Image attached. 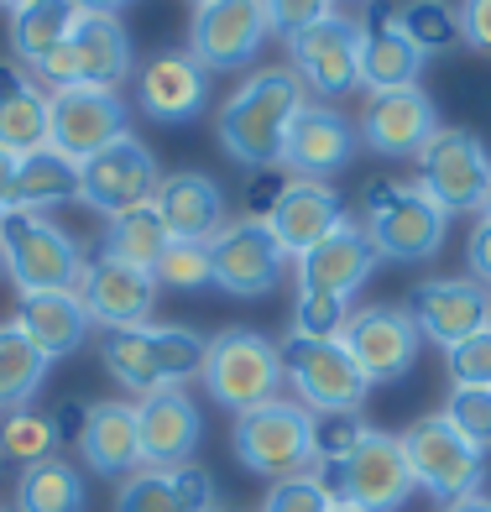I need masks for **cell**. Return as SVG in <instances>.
Wrapping results in <instances>:
<instances>
[{
  "instance_id": "1",
  "label": "cell",
  "mask_w": 491,
  "mask_h": 512,
  "mask_svg": "<svg viewBox=\"0 0 491 512\" xmlns=\"http://www.w3.org/2000/svg\"><path fill=\"white\" fill-rule=\"evenodd\" d=\"M303 105H309V89H303L293 68H256V74H246L236 95L215 110V136L251 173L283 168L288 126Z\"/></svg>"
},
{
  "instance_id": "2",
  "label": "cell",
  "mask_w": 491,
  "mask_h": 512,
  "mask_svg": "<svg viewBox=\"0 0 491 512\" xmlns=\"http://www.w3.org/2000/svg\"><path fill=\"white\" fill-rule=\"evenodd\" d=\"M209 340L183 330V324H136V330H105L100 361L115 382L136 398H152L162 387H183L189 377H204Z\"/></svg>"
},
{
  "instance_id": "3",
  "label": "cell",
  "mask_w": 491,
  "mask_h": 512,
  "mask_svg": "<svg viewBox=\"0 0 491 512\" xmlns=\"http://www.w3.org/2000/svg\"><path fill=\"white\" fill-rule=\"evenodd\" d=\"M0 272H11L21 293H79L89 262L48 215L0 209Z\"/></svg>"
},
{
  "instance_id": "4",
  "label": "cell",
  "mask_w": 491,
  "mask_h": 512,
  "mask_svg": "<svg viewBox=\"0 0 491 512\" xmlns=\"http://www.w3.org/2000/svg\"><path fill=\"white\" fill-rule=\"evenodd\" d=\"M283 382H288V371H283V351L267 340V335H256V330H220L215 340H209V351H204V387H209V398H215L220 408L230 413H251V408H262V403H277L283 398Z\"/></svg>"
},
{
  "instance_id": "5",
  "label": "cell",
  "mask_w": 491,
  "mask_h": 512,
  "mask_svg": "<svg viewBox=\"0 0 491 512\" xmlns=\"http://www.w3.org/2000/svg\"><path fill=\"white\" fill-rule=\"evenodd\" d=\"M450 215L418 183H366V241L382 262H434Z\"/></svg>"
},
{
  "instance_id": "6",
  "label": "cell",
  "mask_w": 491,
  "mask_h": 512,
  "mask_svg": "<svg viewBox=\"0 0 491 512\" xmlns=\"http://www.w3.org/2000/svg\"><path fill=\"white\" fill-rule=\"evenodd\" d=\"M230 450H236V460L251 476H267V481L303 476L314 471V413L293 398L262 403L236 418Z\"/></svg>"
},
{
  "instance_id": "7",
  "label": "cell",
  "mask_w": 491,
  "mask_h": 512,
  "mask_svg": "<svg viewBox=\"0 0 491 512\" xmlns=\"http://www.w3.org/2000/svg\"><path fill=\"white\" fill-rule=\"evenodd\" d=\"M413 162H418V189H424L444 215H486L491 152L476 131L439 126Z\"/></svg>"
},
{
  "instance_id": "8",
  "label": "cell",
  "mask_w": 491,
  "mask_h": 512,
  "mask_svg": "<svg viewBox=\"0 0 491 512\" xmlns=\"http://www.w3.org/2000/svg\"><path fill=\"white\" fill-rule=\"evenodd\" d=\"M403 445V460L413 471V486H424L434 502H460V497H476L481 492V476H486V450H476L444 413L418 418L408 434H397Z\"/></svg>"
},
{
  "instance_id": "9",
  "label": "cell",
  "mask_w": 491,
  "mask_h": 512,
  "mask_svg": "<svg viewBox=\"0 0 491 512\" xmlns=\"http://www.w3.org/2000/svg\"><path fill=\"white\" fill-rule=\"evenodd\" d=\"M277 351H283V371H288V382L298 392V403L314 418L361 413L371 382L361 377V366L350 361L345 340H298V335H288Z\"/></svg>"
},
{
  "instance_id": "10",
  "label": "cell",
  "mask_w": 491,
  "mask_h": 512,
  "mask_svg": "<svg viewBox=\"0 0 491 512\" xmlns=\"http://www.w3.org/2000/svg\"><path fill=\"white\" fill-rule=\"evenodd\" d=\"M32 74L53 89H115L121 79H131V37L121 16H84L74 37Z\"/></svg>"
},
{
  "instance_id": "11",
  "label": "cell",
  "mask_w": 491,
  "mask_h": 512,
  "mask_svg": "<svg viewBox=\"0 0 491 512\" xmlns=\"http://www.w3.org/2000/svg\"><path fill=\"white\" fill-rule=\"evenodd\" d=\"M319 476L330 481V492L345 507H361V512H397L413 497V471L403 460V445H397V434L382 429H371L335 471H319Z\"/></svg>"
},
{
  "instance_id": "12",
  "label": "cell",
  "mask_w": 491,
  "mask_h": 512,
  "mask_svg": "<svg viewBox=\"0 0 491 512\" xmlns=\"http://www.w3.org/2000/svg\"><path fill=\"white\" fill-rule=\"evenodd\" d=\"M157 183H162V168L147 152V142H136V136H121V142H110L79 162V199L89 209H100L105 220L152 204Z\"/></svg>"
},
{
  "instance_id": "13",
  "label": "cell",
  "mask_w": 491,
  "mask_h": 512,
  "mask_svg": "<svg viewBox=\"0 0 491 512\" xmlns=\"http://www.w3.org/2000/svg\"><path fill=\"white\" fill-rule=\"evenodd\" d=\"M131 136V105L121 89H53L48 95V147L63 157H95L100 147Z\"/></svg>"
},
{
  "instance_id": "14",
  "label": "cell",
  "mask_w": 491,
  "mask_h": 512,
  "mask_svg": "<svg viewBox=\"0 0 491 512\" xmlns=\"http://www.w3.org/2000/svg\"><path fill=\"white\" fill-rule=\"evenodd\" d=\"M209 272H215V288L230 298H267L288 272V251L272 241L267 220L241 215L209 241Z\"/></svg>"
},
{
  "instance_id": "15",
  "label": "cell",
  "mask_w": 491,
  "mask_h": 512,
  "mask_svg": "<svg viewBox=\"0 0 491 512\" xmlns=\"http://www.w3.org/2000/svg\"><path fill=\"white\" fill-rule=\"evenodd\" d=\"M345 351L350 361L361 366V377L371 387H392L403 382L413 361H418V345H424V335H418V324L408 309H392V304H377V309H350L345 319Z\"/></svg>"
},
{
  "instance_id": "16",
  "label": "cell",
  "mask_w": 491,
  "mask_h": 512,
  "mask_svg": "<svg viewBox=\"0 0 491 512\" xmlns=\"http://www.w3.org/2000/svg\"><path fill=\"white\" fill-rule=\"evenodd\" d=\"M288 58H293L288 68L303 79V89H314L324 105L361 89V32L345 16H324L309 32H298L288 42Z\"/></svg>"
},
{
  "instance_id": "17",
  "label": "cell",
  "mask_w": 491,
  "mask_h": 512,
  "mask_svg": "<svg viewBox=\"0 0 491 512\" xmlns=\"http://www.w3.org/2000/svg\"><path fill=\"white\" fill-rule=\"evenodd\" d=\"M262 0H199L189 21V53L204 68H246L267 42Z\"/></svg>"
},
{
  "instance_id": "18",
  "label": "cell",
  "mask_w": 491,
  "mask_h": 512,
  "mask_svg": "<svg viewBox=\"0 0 491 512\" xmlns=\"http://www.w3.org/2000/svg\"><path fill=\"white\" fill-rule=\"evenodd\" d=\"M408 314L418 335L450 351L491 324V288H481L476 277H424L408 293Z\"/></svg>"
},
{
  "instance_id": "19",
  "label": "cell",
  "mask_w": 491,
  "mask_h": 512,
  "mask_svg": "<svg viewBox=\"0 0 491 512\" xmlns=\"http://www.w3.org/2000/svg\"><path fill=\"white\" fill-rule=\"evenodd\" d=\"M136 105L147 110V121L157 126H183L204 115L209 105V68L189 48H168L152 53L136 68Z\"/></svg>"
},
{
  "instance_id": "20",
  "label": "cell",
  "mask_w": 491,
  "mask_h": 512,
  "mask_svg": "<svg viewBox=\"0 0 491 512\" xmlns=\"http://www.w3.org/2000/svg\"><path fill=\"white\" fill-rule=\"evenodd\" d=\"M136 434H142L147 471H178V465H194V450L204 439V418L183 387H162V392L136 403Z\"/></svg>"
},
{
  "instance_id": "21",
  "label": "cell",
  "mask_w": 491,
  "mask_h": 512,
  "mask_svg": "<svg viewBox=\"0 0 491 512\" xmlns=\"http://www.w3.org/2000/svg\"><path fill=\"white\" fill-rule=\"evenodd\" d=\"M361 152V131L345 121L335 105L309 100L293 126H288V147H283V168H293L298 178H319L330 183V173L350 168V157Z\"/></svg>"
},
{
  "instance_id": "22",
  "label": "cell",
  "mask_w": 491,
  "mask_h": 512,
  "mask_svg": "<svg viewBox=\"0 0 491 512\" xmlns=\"http://www.w3.org/2000/svg\"><path fill=\"white\" fill-rule=\"evenodd\" d=\"M361 147H371L377 157H418L424 142L439 131L434 100L418 84L408 89H387V95H371L361 110Z\"/></svg>"
},
{
  "instance_id": "23",
  "label": "cell",
  "mask_w": 491,
  "mask_h": 512,
  "mask_svg": "<svg viewBox=\"0 0 491 512\" xmlns=\"http://www.w3.org/2000/svg\"><path fill=\"white\" fill-rule=\"evenodd\" d=\"M340 225H345V199H340V189H330V183H319V178H288L283 199H277L272 215H267L272 241L288 256L314 251L319 241H330Z\"/></svg>"
},
{
  "instance_id": "24",
  "label": "cell",
  "mask_w": 491,
  "mask_h": 512,
  "mask_svg": "<svg viewBox=\"0 0 491 512\" xmlns=\"http://www.w3.org/2000/svg\"><path fill=\"white\" fill-rule=\"evenodd\" d=\"M361 32V89L387 95V89H408L424 74V53L397 32V6L371 0V11L356 21Z\"/></svg>"
},
{
  "instance_id": "25",
  "label": "cell",
  "mask_w": 491,
  "mask_h": 512,
  "mask_svg": "<svg viewBox=\"0 0 491 512\" xmlns=\"http://www.w3.org/2000/svg\"><path fill=\"white\" fill-rule=\"evenodd\" d=\"M84 309L95 324L105 330H136V324L152 319V304H157V277L152 272H136V267H121L110 256H95L84 272Z\"/></svg>"
},
{
  "instance_id": "26",
  "label": "cell",
  "mask_w": 491,
  "mask_h": 512,
  "mask_svg": "<svg viewBox=\"0 0 491 512\" xmlns=\"http://www.w3.org/2000/svg\"><path fill=\"white\" fill-rule=\"evenodd\" d=\"M377 246L366 241V230L361 225H340L330 241H319L314 251H303L298 256V288L303 293H330V298H350L371 272H377Z\"/></svg>"
},
{
  "instance_id": "27",
  "label": "cell",
  "mask_w": 491,
  "mask_h": 512,
  "mask_svg": "<svg viewBox=\"0 0 491 512\" xmlns=\"http://www.w3.org/2000/svg\"><path fill=\"white\" fill-rule=\"evenodd\" d=\"M115 512H220V486L204 465L178 471H131L115 492Z\"/></svg>"
},
{
  "instance_id": "28",
  "label": "cell",
  "mask_w": 491,
  "mask_h": 512,
  "mask_svg": "<svg viewBox=\"0 0 491 512\" xmlns=\"http://www.w3.org/2000/svg\"><path fill=\"white\" fill-rule=\"evenodd\" d=\"M157 215L173 241H215L230 225L225 215V189L209 173H168L157 183Z\"/></svg>"
},
{
  "instance_id": "29",
  "label": "cell",
  "mask_w": 491,
  "mask_h": 512,
  "mask_svg": "<svg viewBox=\"0 0 491 512\" xmlns=\"http://www.w3.org/2000/svg\"><path fill=\"white\" fill-rule=\"evenodd\" d=\"M79 455L95 476H131L142 471V434H136V403L105 398L89 403V424L79 439Z\"/></svg>"
},
{
  "instance_id": "30",
  "label": "cell",
  "mask_w": 491,
  "mask_h": 512,
  "mask_svg": "<svg viewBox=\"0 0 491 512\" xmlns=\"http://www.w3.org/2000/svg\"><path fill=\"white\" fill-rule=\"evenodd\" d=\"M16 324L37 340V351H48L58 361V356H74L89 340V324L95 319H89L79 293H21Z\"/></svg>"
},
{
  "instance_id": "31",
  "label": "cell",
  "mask_w": 491,
  "mask_h": 512,
  "mask_svg": "<svg viewBox=\"0 0 491 512\" xmlns=\"http://www.w3.org/2000/svg\"><path fill=\"white\" fill-rule=\"evenodd\" d=\"M0 147L16 157L48 147V95L21 63H0Z\"/></svg>"
},
{
  "instance_id": "32",
  "label": "cell",
  "mask_w": 491,
  "mask_h": 512,
  "mask_svg": "<svg viewBox=\"0 0 491 512\" xmlns=\"http://www.w3.org/2000/svg\"><path fill=\"white\" fill-rule=\"evenodd\" d=\"M84 21V11L74 6V0H32V6L11 11V53L16 63H48L68 37H74V27Z\"/></svg>"
},
{
  "instance_id": "33",
  "label": "cell",
  "mask_w": 491,
  "mask_h": 512,
  "mask_svg": "<svg viewBox=\"0 0 491 512\" xmlns=\"http://www.w3.org/2000/svg\"><path fill=\"white\" fill-rule=\"evenodd\" d=\"M48 366H53V356L37 351V340L16 319L0 324V418L16 408H32V398L48 382Z\"/></svg>"
},
{
  "instance_id": "34",
  "label": "cell",
  "mask_w": 491,
  "mask_h": 512,
  "mask_svg": "<svg viewBox=\"0 0 491 512\" xmlns=\"http://www.w3.org/2000/svg\"><path fill=\"white\" fill-rule=\"evenodd\" d=\"M79 199V162L63 157L53 147H37L16 162V189H11V209H53Z\"/></svg>"
},
{
  "instance_id": "35",
  "label": "cell",
  "mask_w": 491,
  "mask_h": 512,
  "mask_svg": "<svg viewBox=\"0 0 491 512\" xmlns=\"http://www.w3.org/2000/svg\"><path fill=\"white\" fill-rule=\"evenodd\" d=\"M89 492H84V476L79 465L68 460H37L16 476V502L11 512H84Z\"/></svg>"
},
{
  "instance_id": "36",
  "label": "cell",
  "mask_w": 491,
  "mask_h": 512,
  "mask_svg": "<svg viewBox=\"0 0 491 512\" xmlns=\"http://www.w3.org/2000/svg\"><path fill=\"white\" fill-rule=\"evenodd\" d=\"M168 225H162L157 215V204H142V209H131V215H115L105 225V236H100V256H110V262H121V267H136V272H152L157 267V256L168 251Z\"/></svg>"
},
{
  "instance_id": "37",
  "label": "cell",
  "mask_w": 491,
  "mask_h": 512,
  "mask_svg": "<svg viewBox=\"0 0 491 512\" xmlns=\"http://www.w3.org/2000/svg\"><path fill=\"white\" fill-rule=\"evenodd\" d=\"M397 32H403L418 53H450L460 42V6L450 0H403L397 6Z\"/></svg>"
},
{
  "instance_id": "38",
  "label": "cell",
  "mask_w": 491,
  "mask_h": 512,
  "mask_svg": "<svg viewBox=\"0 0 491 512\" xmlns=\"http://www.w3.org/2000/svg\"><path fill=\"white\" fill-rule=\"evenodd\" d=\"M58 450V434L48 424V413H32V408H16L0 418V460H16L21 471L37 460H53Z\"/></svg>"
},
{
  "instance_id": "39",
  "label": "cell",
  "mask_w": 491,
  "mask_h": 512,
  "mask_svg": "<svg viewBox=\"0 0 491 512\" xmlns=\"http://www.w3.org/2000/svg\"><path fill=\"white\" fill-rule=\"evenodd\" d=\"M152 277H157V288H178V293H194L204 283H215V272H209V241H168Z\"/></svg>"
},
{
  "instance_id": "40",
  "label": "cell",
  "mask_w": 491,
  "mask_h": 512,
  "mask_svg": "<svg viewBox=\"0 0 491 512\" xmlns=\"http://www.w3.org/2000/svg\"><path fill=\"white\" fill-rule=\"evenodd\" d=\"M350 319V298H330V293H303L293 298V335L298 340H340Z\"/></svg>"
},
{
  "instance_id": "41",
  "label": "cell",
  "mask_w": 491,
  "mask_h": 512,
  "mask_svg": "<svg viewBox=\"0 0 491 512\" xmlns=\"http://www.w3.org/2000/svg\"><path fill=\"white\" fill-rule=\"evenodd\" d=\"M366 434L371 429H366L361 413H324V418H314V465L319 471H335Z\"/></svg>"
},
{
  "instance_id": "42",
  "label": "cell",
  "mask_w": 491,
  "mask_h": 512,
  "mask_svg": "<svg viewBox=\"0 0 491 512\" xmlns=\"http://www.w3.org/2000/svg\"><path fill=\"white\" fill-rule=\"evenodd\" d=\"M335 502L340 497L330 492V481L319 471H303V476H288V481H272L262 512H330Z\"/></svg>"
},
{
  "instance_id": "43",
  "label": "cell",
  "mask_w": 491,
  "mask_h": 512,
  "mask_svg": "<svg viewBox=\"0 0 491 512\" xmlns=\"http://www.w3.org/2000/svg\"><path fill=\"white\" fill-rule=\"evenodd\" d=\"M444 418H450L476 450H491V387H455L450 403H444Z\"/></svg>"
},
{
  "instance_id": "44",
  "label": "cell",
  "mask_w": 491,
  "mask_h": 512,
  "mask_svg": "<svg viewBox=\"0 0 491 512\" xmlns=\"http://www.w3.org/2000/svg\"><path fill=\"white\" fill-rule=\"evenodd\" d=\"M450 382L455 387H491V324L471 340L450 345Z\"/></svg>"
},
{
  "instance_id": "45",
  "label": "cell",
  "mask_w": 491,
  "mask_h": 512,
  "mask_svg": "<svg viewBox=\"0 0 491 512\" xmlns=\"http://www.w3.org/2000/svg\"><path fill=\"white\" fill-rule=\"evenodd\" d=\"M262 6H267V27L283 42H293L298 32H309L314 21L335 16V0H262Z\"/></svg>"
},
{
  "instance_id": "46",
  "label": "cell",
  "mask_w": 491,
  "mask_h": 512,
  "mask_svg": "<svg viewBox=\"0 0 491 512\" xmlns=\"http://www.w3.org/2000/svg\"><path fill=\"white\" fill-rule=\"evenodd\" d=\"M460 42L491 58V0H460Z\"/></svg>"
},
{
  "instance_id": "47",
  "label": "cell",
  "mask_w": 491,
  "mask_h": 512,
  "mask_svg": "<svg viewBox=\"0 0 491 512\" xmlns=\"http://www.w3.org/2000/svg\"><path fill=\"white\" fill-rule=\"evenodd\" d=\"M288 189V173L283 168H262L256 173V189H251V204H246V220H267L272 215V204L283 199Z\"/></svg>"
},
{
  "instance_id": "48",
  "label": "cell",
  "mask_w": 491,
  "mask_h": 512,
  "mask_svg": "<svg viewBox=\"0 0 491 512\" xmlns=\"http://www.w3.org/2000/svg\"><path fill=\"white\" fill-rule=\"evenodd\" d=\"M48 424H53V434H58V445H79V439H84V424H89V403L63 398V403L48 413Z\"/></svg>"
},
{
  "instance_id": "49",
  "label": "cell",
  "mask_w": 491,
  "mask_h": 512,
  "mask_svg": "<svg viewBox=\"0 0 491 512\" xmlns=\"http://www.w3.org/2000/svg\"><path fill=\"white\" fill-rule=\"evenodd\" d=\"M465 262H471V277L481 288H491V215L476 220L471 241H465Z\"/></svg>"
},
{
  "instance_id": "50",
  "label": "cell",
  "mask_w": 491,
  "mask_h": 512,
  "mask_svg": "<svg viewBox=\"0 0 491 512\" xmlns=\"http://www.w3.org/2000/svg\"><path fill=\"white\" fill-rule=\"evenodd\" d=\"M16 152H6L0 147V209H11V189H16Z\"/></svg>"
},
{
  "instance_id": "51",
  "label": "cell",
  "mask_w": 491,
  "mask_h": 512,
  "mask_svg": "<svg viewBox=\"0 0 491 512\" xmlns=\"http://www.w3.org/2000/svg\"><path fill=\"white\" fill-rule=\"evenodd\" d=\"M74 6H79L84 16H121L126 6H136V0H74Z\"/></svg>"
},
{
  "instance_id": "52",
  "label": "cell",
  "mask_w": 491,
  "mask_h": 512,
  "mask_svg": "<svg viewBox=\"0 0 491 512\" xmlns=\"http://www.w3.org/2000/svg\"><path fill=\"white\" fill-rule=\"evenodd\" d=\"M444 512H491V497H460V502H450V507H444Z\"/></svg>"
},
{
  "instance_id": "53",
  "label": "cell",
  "mask_w": 491,
  "mask_h": 512,
  "mask_svg": "<svg viewBox=\"0 0 491 512\" xmlns=\"http://www.w3.org/2000/svg\"><path fill=\"white\" fill-rule=\"evenodd\" d=\"M0 6H6V11H21V6H32V0H0Z\"/></svg>"
},
{
  "instance_id": "54",
  "label": "cell",
  "mask_w": 491,
  "mask_h": 512,
  "mask_svg": "<svg viewBox=\"0 0 491 512\" xmlns=\"http://www.w3.org/2000/svg\"><path fill=\"white\" fill-rule=\"evenodd\" d=\"M330 512H361V507H345V502H335V507H330Z\"/></svg>"
},
{
  "instance_id": "55",
  "label": "cell",
  "mask_w": 491,
  "mask_h": 512,
  "mask_svg": "<svg viewBox=\"0 0 491 512\" xmlns=\"http://www.w3.org/2000/svg\"><path fill=\"white\" fill-rule=\"evenodd\" d=\"M486 215H491V194H486Z\"/></svg>"
},
{
  "instance_id": "56",
  "label": "cell",
  "mask_w": 491,
  "mask_h": 512,
  "mask_svg": "<svg viewBox=\"0 0 491 512\" xmlns=\"http://www.w3.org/2000/svg\"><path fill=\"white\" fill-rule=\"evenodd\" d=\"M0 512H11V507H0Z\"/></svg>"
},
{
  "instance_id": "57",
  "label": "cell",
  "mask_w": 491,
  "mask_h": 512,
  "mask_svg": "<svg viewBox=\"0 0 491 512\" xmlns=\"http://www.w3.org/2000/svg\"><path fill=\"white\" fill-rule=\"evenodd\" d=\"M366 6H371V0H366Z\"/></svg>"
},
{
  "instance_id": "58",
  "label": "cell",
  "mask_w": 491,
  "mask_h": 512,
  "mask_svg": "<svg viewBox=\"0 0 491 512\" xmlns=\"http://www.w3.org/2000/svg\"><path fill=\"white\" fill-rule=\"evenodd\" d=\"M194 6H199V0H194Z\"/></svg>"
}]
</instances>
